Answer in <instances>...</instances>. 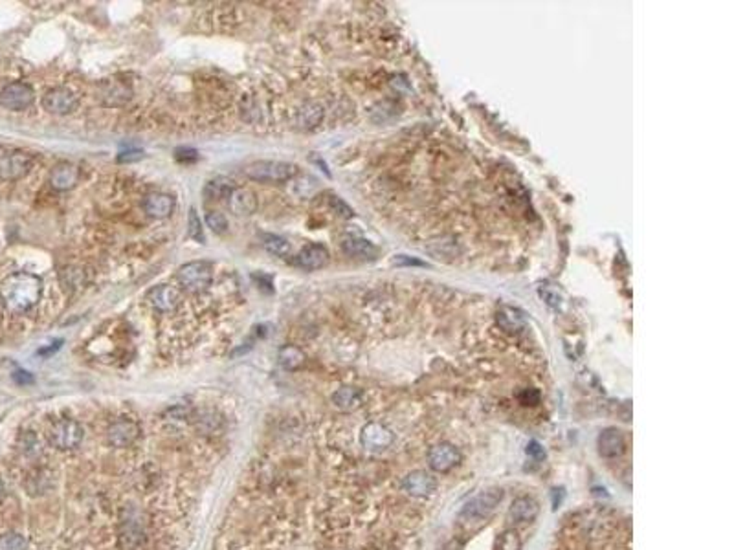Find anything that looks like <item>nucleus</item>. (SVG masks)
Returning <instances> with one entry per match:
<instances>
[{
  "mask_svg": "<svg viewBox=\"0 0 734 550\" xmlns=\"http://www.w3.org/2000/svg\"><path fill=\"white\" fill-rule=\"evenodd\" d=\"M144 209L153 218L169 217L174 209V198L167 193H151L145 197Z\"/></svg>",
  "mask_w": 734,
  "mask_h": 550,
  "instance_id": "412c9836",
  "label": "nucleus"
},
{
  "mask_svg": "<svg viewBox=\"0 0 734 550\" xmlns=\"http://www.w3.org/2000/svg\"><path fill=\"white\" fill-rule=\"evenodd\" d=\"M331 208H333V211L338 213L340 217H343V218H351V217H353V209L349 208L347 204L343 202L342 198L331 197Z\"/></svg>",
  "mask_w": 734,
  "mask_h": 550,
  "instance_id": "c9c22d12",
  "label": "nucleus"
},
{
  "mask_svg": "<svg viewBox=\"0 0 734 550\" xmlns=\"http://www.w3.org/2000/svg\"><path fill=\"white\" fill-rule=\"evenodd\" d=\"M85 439V430L78 420L61 418L50 428L48 440L53 448L61 449V451H70L81 446Z\"/></svg>",
  "mask_w": 734,
  "mask_h": 550,
  "instance_id": "20e7f679",
  "label": "nucleus"
},
{
  "mask_svg": "<svg viewBox=\"0 0 734 550\" xmlns=\"http://www.w3.org/2000/svg\"><path fill=\"white\" fill-rule=\"evenodd\" d=\"M501 550H522V543L516 532H505L501 537Z\"/></svg>",
  "mask_w": 734,
  "mask_h": 550,
  "instance_id": "f704fd0d",
  "label": "nucleus"
},
{
  "mask_svg": "<svg viewBox=\"0 0 734 550\" xmlns=\"http://www.w3.org/2000/svg\"><path fill=\"white\" fill-rule=\"evenodd\" d=\"M324 106L316 101H307L300 106V111L296 112V127L300 131H312L324 121Z\"/></svg>",
  "mask_w": 734,
  "mask_h": 550,
  "instance_id": "aec40b11",
  "label": "nucleus"
},
{
  "mask_svg": "<svg viewBox=\"0 0 734 550\" xmlns=\"http://www.w3.org/2000/svg\"><path fill=\"white\" fill-rule=\"evenodd\" d=\"M435 488H437V481L431 473L424 472V470L408 473L402 481V490L411 498H426L435 492Z\"/></svg>",
  "mask_w": 734,
  "mask_h": 550,
  "instance_id": "9d476101",
  "label": "nucleus"
},
{
  "mask_svg": "<svg viewBox=\"0 0 734 550\" xmlns=\"http://www.w3.org/2000/svg\"><path fill=\"white\" fill-rule=\"evenodd\" d=\"M540 295L543 297V301H546L547 304H549L550 309H555L558 310L562 306V294H560V290L555 288V286H550V285H546V286H541L540 288Z\"/></svg>",
  "mask_w": 734,
  "mask_h": 550,
  "instance_id": "2f4dec72",
  "label": "nucleus"
},
{
  "mask_svg": "<svg viewBox=\"0 0 734 550\" xmlns=\"http://www.w3.org/2000/svg\"><path fill=\"white\" fill-rule=\"evenodd\" d=\"M503 499V490L501 488H492V490H487V492L479 493L470 502H466V507L461 512V519H466V521H483L487 519L496 507Z\"/></svg>",
  "mask_w": 734,
  "mask_h": 550,
  "instance_id": "39448f33",
  "label": "nucleus"
},
{
  "mask_svg": "<svg viewBox=\"0 0 734 550\" xmlns=\"http://www.w3.org/2000/svg\"><path fill=\"white\" fill-rule=\"evenodd\" d=\"M145 543V532L141 528L140 521H136L132 517H127L121 523L120 528V547L121 550H140Z\"/></svg>",
  "mask_w": 734,
  "mask_h": 550,
  "instance_id": "6ab92c4d",
  "label": "nucleus"
},
{
  "mask_svg": "<svg viewBox=\"0 0 734 550\" xmlns=\"http://www.w3.org/2000/svg\"><path fill=\"white\" fill-rule=\"evenodd\" d=\"M333 404L342 411H353L362 404V393L356 387H340L333 395Z\"/></svg>",
  "mask_w": 734,
  "mask_h": 550,
  "instance_id": "b1692460",
  "label": "nucleus"
},
{
  "mask_svg": "<svg viewBox=\"0 0 734 550\" xmlns=\"http://www.w3.org/2000/svg\"><path fill=\"white\" fill-rule=\"evenodd\" d=\"M527 455L529 457H534V458H543L546 457V451H543V448H541L540 444H538L536 440H532V442H529V446H527Z\"/></svg>",
  "mask_w": 734,
  "mask_h": 550,
  "instance_id": "e433bc0d",
  "label": "nucleus"
},
{
  "mask_svg": "<svg viewBox=\"0 0 734 550\" xmlns=\"http://www.w3.org/2000/svg\"><path fill=\"white\" fill-rule=\"evenodd\" d=\"M342 250L343 253H347L349 257H354V259H362V261H369V259H375L378 253V250L375 248V244H371L366 239H360V237H349L342 242Z\"/></svg>",
  "mask_w": 734,
  "mask_h": 550,
  "instance_id": "5701e85b",
  "label": "nucleus"
},
{
  "mask_svg": "<svg viewBox=\"0 0 734 550\" xmlns=\"http://www.w3.org/2000/svg\"><path fill=\"white\" fill-rule=\"evenodd\" d=\"M212 266L204 261L188 262V265H182L179 270H176V281H179V285L182 286L186 292H191V294H200V292H204V290L212 285Z\"/></svg>",
  "mask_w": 734,
  "mask_h": 550,
  "instance_id": "7ed1b4c3",
  "label": "nucleus"
},
{
  "mask_svg": "<svg viewBox=\"0 0 734 550\" xmlns=\"http://www.w3.org/2000/svg\"><path fill=\"white\" fill-rule=\"evenodd\" d=\"M498 321L507 332H518V330L525 325L523 323L522 316H518L516 312H512V310H503L501 314H498Z\"/></svg>",
  "mask_w": 734,
  "mask_h": 550,
  "instance_id": "c85d7f7f",
  "label": "nucleus"
},
{
  "mask_svg": "<svg viewBox=\"0 0 734 550\" xmlns=\"http://www.w3.org/2000/svg\"><path fill=\"white\" fill-rule=\"evenodd\" d=\"M79 176H81V171L78 165L70 164V162H61L50 173V185L55 191H68V189L76 188Z\"/></svg>",
  "mask_w": 734,
  "mask_h": 550,
  "instance_id": "2eb2a0df",
  "label": "nucleus"
},
{
  "mask_svg": "<svg viewBox=\"0 0 734 550\" xmlns=\"http://www.w3.org/2000/svg\"><path fill=\"white\" fill-rule=\"evenodd\" d=\"M176 158H179V160H189V158L197 160V153H195L193 149H186V150L180 149V150H176Z\"/></svg>",
  "mask_w": 734,
  "mask_h": 550,
  "instance_id": "58836bf2",
  "label": "nucleus"
},
{
  "mask_svg": "<svg viewBox=\"0 0 734 550\" xmlns=\"http://www.w3.org/2000/svg\"><path fill=\"white\" fill-rule=\"evenodd\" d=\"M206 224H208V227H212L213 233H219V235L226 232L228 227L226 217L219 211H209L208 215H206Z\"/></svg>",
  "mask_w": 734,
  "mask_h": 550,
  "instance_id": "473e14b6",
  "label": "nucleus"
},
{
  "mask_svg": "<svg viewBox=\"0 0 734 550\" xmlns=\"http://www.w3.org/2000/svg\"><path fill=\"white\" fill-rule=\"evenodd\" d=\"M97 97L106 106H121L131 101L132 88L121 81H105L97 88Z\"/></svg>",
  "mask_w": 734,
  "mask_h": 550,
  "instance_id": "4468645a",
  "label": "nucleus"
},
{
  "mask_svg": "<svg viewBox=\"0 0 734 550\" xmlns=\"http://www.w3.org/2000/svg\"><path fill=\"white\" fill-rule=\"evenodd\" d=\"M250 180H256V182H265V183H279V182H289L298 174V167L294 164H289V162H277V160H263V162H256V164H250L244 169Z\"/></svg>",
  "mask_w": 734,
  "mask_h": 550,
  "instance_id": "f03ea898",
  "label": "nucleus"
},
{
  "mask_svg": "<svg viewBox=\"0 0 734 550\" xmlns=\"http://www.w3.org/2000/svg\"><path fill=\"white\" fill-rule=\"evenodd\" d=\"M6 495V488H4V483H2V479H0V501L4 499Z\"/></svg>",
  "mask_w": 734,
  "mask_h": 550,
  "instance_id": "a19ab883",
  "label": "nucleus"
},
{
  "mask_svg": "<svg viewBox=\"0 0 734 550\" xmlns=\"http://www.w3.org/2000/svg\"><path fill=\"white\" fill-rule=\"evenodd\" d=\"M28 541L19 532H6L0 536V550H26Z\"/></svg>",
  "mask_w": 734,
  "mask_h": 550,
  "instance_id": "cd10ccee",
  "label": "nucleus"
},
{
  "mask_svg": "<svg viewBox=\"0 0 734 550\" xmlns=\"http://www.w3.org/2000/svg\"><path fill=\"white\" fill-rule=\"evenodd\" d=\"M360 440H362L363 448L371 449V451H382L393 444V433L386 425L371 422V424L363 425Z\"/></svg>",
  "mask_w": 734,
  "mask_h": 550,
  "instance_id": "f8f14e48",
  "label": "nucleus"
},
{
  "mask_svg": "<svg viewBox=\"0 0 734 550\" xmlns=\"http://www.w3.org/2000/svg\"><path fill=\"white\" fill-rule=\"evenodd\" d=\"M395 265H415V266H422V262L415 261V259H406V255H399L395 259Z\"/></svg>",
  "mask_w": 734,
  "mask_h": 550,
  "instance_id": "ea45409f",
  "label": "nucleus"
},
{
  "mask_svg": "<svg viewBox=\"0 0 734 550\" xmlns=\"http://www.w3.org/2000/svg\"><path fill=\"white\" fill-rule=\"evenodd\" d=\"M35 92L28 83L15 81L0 90V105L8 111L20 112L34 105Z\"/></svg>",
  "mask_w": 734,
  "mask_h": 550,
  "instance_id": "423d86ee",
  "label": "nucleus"
},
{
  "mask_svg": "<svg viewBox=\"0 0 734 550\" xmlns=\"http://www.w3.org/2000/svg\"><path fill=\"white\" fill-rule=\"evenodd\" d=\"M34 164V158L25 153H15V155L6 156L0 162V176L6 180H15L25 176Z\"/></svg>",
  "mask_w": 734,
  "mask_h": 550,
  "instance_id": "a211bd4d",
  "label": "nucleus"
},
{
  "mask_svg": "<svg viewBox=\"0 0 734 550\" xmlns=\"http://www.w3.org/2000/svg\"><path fill=\"white\" fill-rule=\"evenodd\" d=\"M328 262V251L321 244H307L296 257V265L303 270H319Z\"/></svg>",
  "mask_w": 734,
  "mask_h": 550,
  "instance_id": "f3484780",
  "label": "nucleus"
},
{
  "mask_svg": "<svg viewBox=\"0 0 734 550\" xmlns=\"http://www.w3.org/2000/svg\"><path fill=\"white\" fill-rule=\"evenodd\" d=\"M140 437V428L134 420L121 418L116 420L114 424L106 431V439L114 448H129Z\"/></svg>",
  "mask_w": 734,
  "mask_h": 550,
  "instance_id": "1a4fd4ad",
  "label": "nucleus"
},
{
  "mask_svg": "<svg viewBox=\"0 0 734 550\" xmlns=\"http://www.w3.org/2000/svg\"><path fill=\"white\" fill-rule=\"evenodd\" d=\"M13 378L19 386H28V383H34V376L26 371H17L13 374Z\"/></svg>",
  "mask_w": 734,
  "mask_h": 550,
  "instance_id": "4c0bfd02",
  "label": "nucleus"
},
{
  "mask_svg": "<svg viewBox=\"0 0 734 550\" xmlns=\"http://www.w3.org/2000/svg\"><path fill=\"white\" fill-rule=\"evenodd\" d=\"M232 189H233L232 180L217 178L208 183V188H206V197H208V200H219V198H224V197L228 198V195L232 193Z\"/></svg>",
  "mask_w": 734,
  "mask_h": 550,
  "instance_id": "bb28decb",
  "label": "nucleus"
},
{
  "mask_svg": "<svg viewBox=\"0 0 734 550\" xmlns=\"http://www.w3.org/2000/svg\"><path fill=\"white\" fill-rule=\"evenodd\" d=\"M41 292H43V283L37 275L17 272L4 279L0 286V299L10 312L22 314L37 304V301L41 299Z\"/></svg>",
  "mask_w": 734,
  "mask_h": 550,
  "instance_id": "f257e3e1",
  "label": "nucleus"
},
{
  "mask_svg": "<svg viewBox=\"0 0 734 550\" xmlns=\"http://www.w3.org/2000/svg\"><path fill=\"white\" fill-rule=\"evenodd\" d=\"M277 362L286 371H296L305 363V353L296 345H283L277 353Z\"/></svg>",
  "mask_w": 734,
  "mask_h": 550,
  "instance_id": "393cba45",
  "label": "nucleus"
},
{
  "mask_svg": "<svg viewBox=\"0 0 734 550\" xmlns=\"http://www.w3.org/2000/svg\"><path fill=\"white\" fill-rule=\"evenodd\" d=\"M228 208L235 217H250L257 209L256 193L248 188H233L228 195Z\"/></svg>",
  "mask_w": 734,
  "mask_h": 550,
  "instance_id": "ddd939ff",
  "label": "nucleus"
},
{
  "mask_svg": "<svg viewBox=\"0 0 734 550\" xmlns=\"http://www.w3.org/2000/svg\"><path fill=\"white\" fill-rule=\"evenodd\" d=\"M219 424H221V418H219L215 413H209V411H206V413H200V415L197 416V428L200 431H204V433H213V431H217Z\"/></svg>",
  "mask_w": 734,
  "mask_h": 550,
  "instance_id": "c756f323",
  "label": "nucleus"
},
{
  "mask_svg": "<svg viewBox=\"0 0 734 550\" xmlns=\"http://www.w3.org/2000/svg\"><path fill=\"white\" fill-rule=\"evenodd\" d=\"M147 301L153 309L162 314H169L179 309L182 303V292L173 285H158L147 294Z\"/></svg>",
  "mask_w": 734,
  "mask_h": 550,
  "instance_id": "6e6552de",
  "label": "nucleus"
},
{
  "mask_svg": "<svg viewBox=\"0 0 734 550\" xmlns=\"http://www.w3.org/2000/svg\"><path fill=\"white\" fill-rule=\"evenodd\" d=\"M79 106L78 96L67 87L50 88L43 96V108L53 116H67L72 114Z\"/></svg>",
  "mask_w": 734,
  "mask_h": 550,
  "instance_id": "0eeeda50",
  "label": "nucleus"
},
{
  "mask_svg": "<svg viewBox=\"0 0 734 550\" xmlns=\"http://www.w3.org/2000/svg\"><path fill=\"white\" fill-rule=\"evenodd\" d=\"M61 279H63V283L67 285V288L70 286V288H78V286L83 285V272L78 270V268H67V270L61 274Z\"/></svg>",
  "mask_w": 734,
  "mask_h": 550,
  "instance_id": "72a5a7b5",
  "label": "nucleus"
},
{
  "mask_svg": "<svg viewBox=\"0 0 734 550\" xmlns=\"http://www.w3.org/2000/svg\"><path fill=\"white\" fill-rule=\"evenodd\" d=\"M263 246H265V250L268 251V253H272V255L275 257H289L290 253H292L290 242L286 241V239H283V237L277 235H266Z\"/></svg>",
  "mask_w": 734,
  "mask_h": 550,
  "instance_id": "a878e982",
  "label": "nucleus"
},
{
  "mask_svg": "<svg viewBox=\"0 0 734 550\" xmlns=\"http://www.w3.org/2000/svg\"><path fill=\"white\" fill-rule=\"evenodd\" d=\"M428 463H430V468L435 470V472L446 473L461 463V453L455 449V446L443 442V444H437L430 449Z\"/></svg>",
  "mask_w": 734,
  "mask_h": 550,
  "instance_id": "9b49d317",
  "label": "nucleus"
},
{
  "mask_svg": "<svg viewBox=\"0 0 734 550\" xmlns=\"http://www.w3.org/2000/svg\"><path fill=\"white\" fill-rule=\"evenodd\" d=\"M540 507L538 502L532 498H518L516 501L511 505V510H508V517H511L514 523H531L536 519Z\"/></svg>",
  "mask_w": 734,
  "mask_h": 550,
  "instance_id": "4be33fe9",
  "label": "nucleus"
},
{
  "mask_svg": "<svg viewBox=\"0 0 734 550\" xmlns=\"http://www.w3.org/2000/svg\"><path fill=\"white\" fill-rule=\"evenodd\" d=\"M188 235L193 239V241L200 242V244H204V232H202V223H200V218H198L197 211L195 209H189V224H188Z\"/></svg>",
  "mask_w": 734,
  "mask_h": 550,
  "instance_id": "7c9ffc66",
  "label": "nucleus"
},
{
  "mask_svg": "<svg viewBox=\"0 0 734 550\" xmlns=\"http://www.w3.org/2000/svg\"><path fill=\"white\" fill-rule=\"evenodd\" d=\"M599 453L604 458H615L621 457V455L626 451V439L624 435L621 433L615 428H608L599 435Z\"/></svg>",
  "mask_w": 734,
  "mask_h": 550,
  "instance_id": "dca6fc26",
  "label": "nucleus"
}]
</instances>
